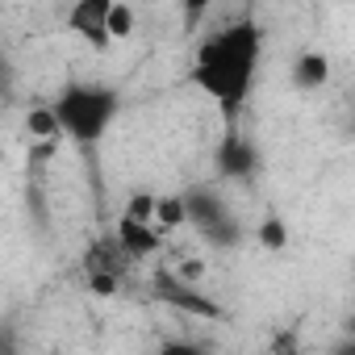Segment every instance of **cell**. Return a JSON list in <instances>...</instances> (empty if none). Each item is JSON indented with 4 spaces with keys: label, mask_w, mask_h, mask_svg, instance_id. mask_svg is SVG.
Here are the masks:
<instances>
[{
    "label": "cell",
    "mask_w": 355,
    "mask_h": 355,
    "mask_svg": "<svg viewBox=\"0 0 355 355\" xmlns=\"http://www.w3.org/2000/svg\"><path fill=\"white\" fill-rule=\"evenodd\" d=\"M26 130H30V142H59L63 138V125H59L55 105H30Z\"/></svg>",
    "instance_id": "9"
},
{
    "label": "cell",
    "mask_w": 355,
    "mask_h": 355,
    "mask_svg": "<svg viewBox=\"0 0 355 355\" xmlns=\"http://www.w3.org/2000/svg\"><path fill=\"white\" fill-rule=\"evenodd\" d=\"M155 297H159L167 309H180V313H189V318H205V322L222 318V305L209 301V297L201 293V284L180 280L175 272H163V276L155 280Z\"/></svg>",
    "instance_id": "7"
},
{
    "label": "cell",
    "mask_w": 355,
    "mask_h": 355,
    "mask_svg": "<svg viewBox=\"0 0 355 355\" xmlns=\"http://www.w3.org/2000/svg\"><path fill=\"white\" fill-rule=\"evenodd\" d=\"M134 263H138V259H134L130 247L117 239V230L96 234V239L84 247V259H80L84 284H88L92 297H117L121 284H125V276L134 272Z\"/></svg>",
    "instance_id": "3"
},
{
    "label": "cell",
    "mask_w": 355,
    "mask_h": 355,
    "mask_svg": "<svg viewBox=\"0 0 355 355\" xmlns=\"http://www.w3.org/2000/svg\"><path fill=\"white\" fill-rule=\"evenodd\" d=\"M293 80H297V88H309V92L322 88V84L330 80V63H326V55H301Z\"/></svg>",
    "instance_id": "11"
},
{
    "label": "cell",
    "mask_w": 355,
    "mask_h": 355,
    "mask_svg": "<svg viewBox=\"0 0 355 355\" xmlns=\"http://www.w3.org/2000/svg\"><path fill=\"white\" fill-rule=\"evenodd\" d=\"M189 197V222L201 230V239L209 247H239L243 243V226L234 222V214L226 209V201L218 193H184Z\"/></svg>",
    "instance_id": "5"
},
{
    "label": "cell",
    "mask_w": 355,
    "mask_h": 355,
    "mask_svg": "<svg viewBox=\"0 0 355 355\" xmlns=\"http://www.w3.org/2000/svg\"><path fill=\"white\" fill-rule=\"evenodd\" d=\"M51 105L59 113L63 138L76 142L80 150H92L113 130V121L121 113V92L113 84H67V88H59V96Z\"/></svg>",
    "instance_id": "2"
},
{
    "label": "cell",
    "mask_w": 355,
    "mask_h": 355,
    "mask_svg": "<svg viewBox=\"0 0 355 355\" xmlns=\"http://www.w3.org/2000/svg\"><path fill=\"white\" fill-rule=\"evenodd\" d=\"M171 272L180 276V280H193V284H201V276H205V259H180V263L171 268Z\"/></svg>",
    "instance_id": "15"
},
{
    "label": "cell",
    "mask_w": 355,
    "mask_h": 355,
    "mask_svg": "<svg viewBox=\"0 0 355 355\" xmlns=\"http://www.w3.org/2000/svg\"><path fill=\"white\" fill-rule=\"evenodd\" d=\"M155 218H159L163 234L189 226V197H184V193H163V197H159V205H155Z\"/></svg>",
    "instance_id": "10"
},
{
    "label": "cell",
    "mask_w": 355,
    "mask_h": 355,
    "mask_svg": "<svg viewBox=\"0 0 355 355\" xmlns=\"http://www.w3.org/2000/svg\"><path fill=\"white\" fill-rule=\"evenodd\" d=\"M259 243H263L268 251H284V243H288V230H284V222H280V218H268V222L259 226Z\"/></svg>",
    "instance_id": "13"
},
{
    "label": "cell",
    "mask_w": 355,
    "mask_h": 355,
    "mask_svg": "<svg viewBox=\"0 0 355 355\" xmlns=\"http://www.w3.org/2000/svg\"><path fill=\"white\" fill-rule=\"evenodd\" d=\"M155 205H159V193H134L130 201H125V209L117 214V239L130 247V255L134 259H150V255H159L163 251V243H167V234H163V226H159V218H155Z\"/></svg>",
    "instance_id": "4"
},
{
    "label": "cell",
    "mask_w": 355,
    "mask_h": 355,
    "mask_svg": "<svg viewBox=\"0 0 355 355\" xmlns=\"http://www.w3.org/2000/svg\"><path fill=\"white\" fill-rule=\"evenodd\" d=\"M113 5L117 0H71L67 5V34L80 38L92 55H105L117 46L109 21H113Z\"/></svg>",
    "instance_id": "6"
},
{
    "label": "cell",
    "mask_w": 355,
    "mask_h": 355,
    "mask_svg": "<svg viewBox=\"0 0 355 355\" xmlns=\"http://www.w3.org/2000/svg\"><path fill=\"white\" fill-rule=\"evenodd\" d=\"M255 167H259L255 146L239 134V125H226V138L218 142V171L226 175V180H247Z\"/></svg>",
    "instance_id": "8"
},
{
    "label": "cell",
    "mask_w": 355,
    "mask_h": 355,
    "mask_svg": "<svg viewBox=\"0 0 355 355\" xmlns=\"http://www.w3.org/2000/svg\"><path fill=\"white\" fill-rule=\"evenodd\" d=\"M109 30H113L117 42L134 38V30H138V13H134L130 0H117V5H113V21H109Z\"/></svg>",
    "instance_id": "12"
},
{
    "label": "cell",
    "mask_w": 355,
    "mask_h": 355,
    "mask_svg": "<svg viewBox=\"0 0 355 355\" xmlns=\"http://www.w3.org/2000/svg\"><path fill=\"white\" fill-rule=\"evenodd\" d=\"M222 0H180V13H184V21L193 26V21H201L209 9H218Z\"/></svg>",
    "instance_id": "14"
},
{
    "label": "cell",
    "mask_w": 355,
    "mask_h": 355,
    "mask_svg": "<svg viewBox=\"0 0 355 355\" xmlns=\"http://www.w3.org/2000/svg\"><path fill=\"white\" fill-rule=\"evenodd\" d=\"M259 63H263V26L255 17H234L222 30L201 38V46L193 51L189 80L222 113L226 125H239V117L255 92Z\"/></svg>",
    "instance_id": "1"
}]
</instances>
